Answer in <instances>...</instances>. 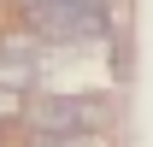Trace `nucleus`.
<instances>
[{
    "mask_svg": "<svg viewBox=\"0 0 153 147\" xmlns=\"http://www.w3.org/2000/svg\"><path fill=\"white\" fill-rule=\"evenodd\" d=\"M30 147H106V135H41V129H30Z\"/></svg>",
    "mask_w": 153,
    "mask_h": 147,
    "instance_id": "obj_3",
    "label": "nucleus"
},
{
    "mask_svg": "<svg viewBox=\"0 0 153 147\" xmlns=\"http://www.w3.org/2000/svg\"><path fill=\"white\" fill-rule=\"evenodd\" d=\"M24 118L41 135H100L106 100H94V94H41V100L24 106Z\"/></svg>",
    "mask_w": 153,
    "mask_h": 147,
    "instance_id": "obj_2",
    "label": "nucleus"
},
{
    "mask_svg": "<svg viewBox=\"0 0 153 147\" xmlns=\"http://www.w3.org/2000/svg\"><path fill=\"white\" fill-rule=\"evenodd\" d=\"M6 118H24V94L0 82V124H6Z\"/></svg>",
    "mask_w": 153,
    "mask_h": 147,
    "instance_id": "obj_4",
    "label": "nucleus"
},
{
    "mask_svg": "<svg viewBox=\"0 0 153 147\" xmlns=\"http://www.w3.org/2000/svg\"><path fill=\"white\" fill-rule=\"evenodd\" d=\"M24 30L36 41L76 47V41L106 36L112 18H106V0H30V6H24Z\"/></svg>",
    "mask_w": 153,
    "mask_h": 147,
    "instance_id": "obj_1",
    "label": "nucleus"
}]
</instances>
